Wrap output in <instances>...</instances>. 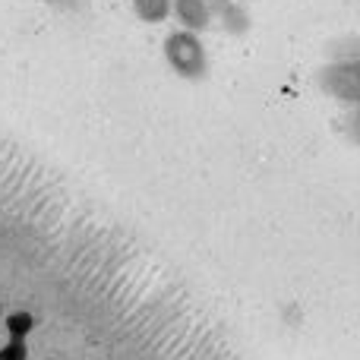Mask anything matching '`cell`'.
<instances>
[{
	"label": "cell",
	"instance_id": "6da1fadb",
	"mask_svg": "<svg viewBox=\"0 0 360 360\" xmlns=\"http://www.w3.org/2000/svg\"><path fill=\"white\" fill-rule=\"evenodd\" d=\"M165 60L180 79L199 82L209 76V54H205V44L199 41L196 32H171L165 38Z\"/></svg>",
	"mask_w": 360,
	"mask_h": 360
},
{
	"label": "cell",
	"instance_id": "7a4b0ae2",
	"mask_svg": "<svg viewBox=\"0 0 360 360\" xmlns=\"http://www.w3.org/2000/svg\"><path fill=\"white\" fill-rule=\"evenodd\" d=\"M319 89L342 105L360 108V60H332L319 70Z\"/></svg>",
	"mask_w": 360,
	"mask_h": 360
},
{
	"label": "cell",
	"instance_id": "3957f363",
	"mask_svg": "<svg viewBox=\"0 0 360 360\" xmlns=\"http://www.w3.org/2000/svg\"><path fill=\"white\" fill-rule=\"evenodd\" d=\"M174 19L180 25H184L186 32H205L212 25V16H215V13H212V6L205 4V0H174Z\"/></svg>",
	"mask_w": 360,
	"mask_h": 360
},
{
	"label": "cell",
	"instance_id": "277c9868",
	"mask_svg": "<svg viewBox=\"0 0 360 360\" xmlns=\"http://www.w3.org/2000/svg\"><path fill=\"white\" fill-rule=\"evenodd\" d=\"M205 4L212 6L215 16H221V22H224V29L228 32H234V35L247 32L250 16H247V10L240 6V0H205Z\"/></svg>",
	"mask_w": 360,
	"mask_h": 360
},
{
	"label": "cell",
	"instance_id": "5b68a950",
	"mask_svg": "<svg viewBox=\"0 0 360 360\" xmlns=\"http://www.w3.org/2000/svg\"><path fill=\"white\" fill-rule=\"evenodd\" d=\"M133 10H136V16L143 19V22L158 25V22H165V19L171 16L174 0H133Z\"/></svg>",
	"mask_w": 360,
	"mask_h": 360
},
{
	"label": "cell",
	"instance_id": "8992f818",
	"mask_svg": "<svg viewBox=\"0 0 360 360\" xmlns=\"http://www.w3.org/2000/svg\"><path fill=\"white\" fill-rule=\"evenodd\" d=\"M4 323H6V332H10V338H25L32 329H35V316H32V313H25V310L10 313Z\"/></svg>",
	"mask_w": 360,
	"mask_h": 360
},
{
	"label": "cell",
	"instance_id": "52a82bcc",
	"mask_svg": "<svg viewBox=\"0 0 360 360\" xmlns=\"http://www.w3.org/2000/svg\"><path fill=\"white\" fill-rule=\"evenodd\" d=\"M0 360H29V345H25V338H10V342L0 348Z\"/></svg>",
	"mask_w": 360,
	"mask_h": 360
},
{
	"label": "cell",
	"instance_id": "ba28073f",
	"mask_svg": "<svg viewBox=\"0 0 360 360\" xmlns=\"http://www.w3.org/2000/svg\"><path fill=\"white\" fill-rule=\"evenodd\" d=\"M348 130H351V136L360 143V108H354V114H351V127H348Z\"/></svg>",
	"mask_w": 360,
	"mask_h": 360
}]
</instances>
